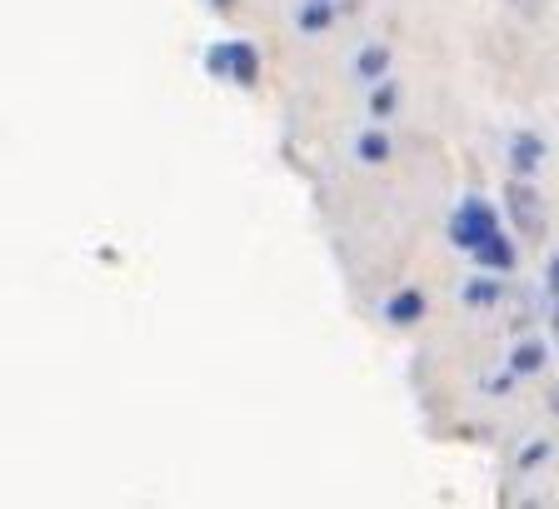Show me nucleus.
Instances as JSON below:
<instances>
[{
    "label": "nucleus",
    "instance_id": "nucleus-9",
    "mask_svg": "<svg viewBox=\"0 0 559 509\" xmlns=\"http://www.w3.org/2000/svg\"><path fill=\"white\" fill-rule=\"evenodd\" d=\"M465 300L469 305H489V300H495V285H489V280H475V285L465 289Z\"/></svg>",
    "mask_w": 559,
    "mask_h": 509
},
{
    "label": "nucleus",
    "instance_id": "nucleus-8",
    "mask_svg": "<svg viewBox=\"0 0 559 509\" xmlns=\"http://www.w3.org/2000/svg\"><path fill=\"white\" fill-rule=\"evenodd\" d=\"M300 25H305V31H320V25H330V5H325V0H314L310 11L300 15Z\"/></svg>",
    "mask_w": 559,
    "mask_h": 509
},
{
    "label": "nucleus",
    "instance_id": "nucleus-7",
    "mask_svg": "<svg viewBox=\"0 0 559 509\" xmlns=\"http://www.w3.org/2000/svg\"><path fill=\"white\" fill-rule=\"evenodd\" d=\"M535 165H539V140L535 135H520V140H514V170L530 175Z\"/></svg>",
    "mask_w": 559,
    "mask_h": 509
},
{
    "label": "nucleus",
    "instance_id": "nucleus-4",
    "mask_svg": "<svg viewBox=\"0 0 559 509\" xmlns=\"http://www.w3.org/2000/svg\"><path fill=\"white\" fill-rule=\"evenodd\" d=\"M475 260H485V265H495V270H504V265H514V245L504 240V230L495 235V240H485L475 250Z\"/></svg>",
    "mask_w": 559,
    "mask_h": 509
},
{
    "label": "nucleus",
    "instance_id": "nucleus-2",
    "mask_svg": "<svg viewBox=\"0 0 559 509\" xmlns=\"http://www.w3.org/2000/svg\"><path fill=\"white\" fill-rule=\"evenodd\" d=\"M210 70H221V75H235L240 85H255V75H260L255 50L245 46V40H225V46H215V56H210Z\"/></svg>",
    "mask_w": 559,
    "mask_h": 509
},
{
    "label": "nucleus",
    "instance_id": "nucleus-1",
    "mask_svg": "<svg viewBox=\"0 0 559 509\" xmlns=\"http://www.w3.org/2000/svg\"><path fill=\"white\" fill-rule=\"evenodd\" d=\"M495 235H500V221H495V210H489L485 200H465L460 215L450 221V240L469 254H475L485 240H495Z\"/></svg>",
    "mask_w": 559,
    "mask_h": 509
},
{
    "label": "nucleus",
    "instance_id": "nucleus-13",
    "mask_svg": "<svg viewBox=\"0 0 559 509\" xmlns=\"http://www.w3.org/2000/svg\"><path fill=\"white\" fill-rule=\"evenodd\" d=\"M549 289H555V300H559V254L549 260Z\"/></svg>",
    "mask_w": 559,
    "mask_h": 509
},
{
    "label": "nucleus",
    "instance_id": "nucleus-10",
    "mask_svg": "<svg viewBox=\"0 0 559 509\" xmlns=\"http://www.w3.org/2000/svg\"><path fill=\"white\" fill-rule=\"evenodd\" d=\"M360 70H365V75H374V70H384V50H380V46H374V50H365V56H360Z\"/></svg>",
    "mask_w": 559,
    "mask_h": 509
},
{
    "label": "nucleus",
    "instance_id": "nucleus-12",
    "mask_svg": "<svg viewBox=\"0 0 559 509\" xmlns=\"http://www.w3.org/2000/svg\"><path fill=\"white\" fill-rule=\"evenodd\" d=\"M390 105H395V85H380L374 91V110H390Z\"/></svg>",
    "mask_w": 559,
    "mask_h": 509
},
{
    "label": "nucleus",
    "instance_id": "nucleus-5",
    "mask_svg": "<svg viewBox=\"0 0 559 509\" xmlns=\"http://www.w3.org/2000/svg\"><path fill=\"white\" fill-rule=\"evenodd\" d=\"M539 365H545V345H535V340H530V345H520V350L510 355V370H514V375H535Z\"/></svg>",
    "mask_w": 559,
    "mask_h": 509
},
{
    "label": "nucleus",
    "instance_id": "nucleus-14",
    "mask_svg": "<svg viewBox=\"0 0 559 509\" xmlns=\"http://www.w3.org/2000/svg\"><path fill=\"white\" fill-rule=\"evenodd\" d=\"M215 5H221V11H225V5H230V0H215Z\"/></svg>",
    "mask_w": 559,
    "mask_h": 509
},
{
    "label": "nucleus",
    "instance_id": "nucleus-11",
    "mask_svg": "<svg viewBox=\"0 0 559 509\" xmlns=\"http://www.w3.org/2000/svg\"><path fill=\"white\" fill-rule=\"evenodd\" d=\"M360 151H365V161H384V140H380V135H370V140L360 145Z\"/></svg>",
    "mask_w": 559,
    "mask_h": 509
},
{
    "label": "nucleus",
    "instance_id": "nucleus-6",
    "mask_svg": "<svg viewBox=\"0 0 559 509\" xmlns=\"http://www.w3.org/2000/svg\"><path fill=\"white\" fill-rule=\"evenodd\" d=\"M419 310H425V305H419L415 289H405V295H395V300H390V320H395V324L419 320Z\"/></svg>",
    "mask_w": 559,
    "mask_h": 509
},
{
    "label": "nucleus",
    "instance_id": "nucleus-3",
    "mask_svg": "<svg viewBox=\"0 0 559 509\" xmlns=\"http://www.w3.org/2000/svg\"><path fill=\"white\" fill-rule=\"evenodd\" d=\"M504 200H510V210H514V221H520V230H524V235H539L545 215H539V196H535V190H530V186H514V180H510Z\"/></svg>",
    "mask_w": 559,
    "mask_h": 509
}]
</instances>
